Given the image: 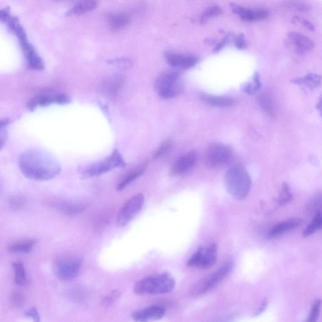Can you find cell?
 <instances>
[{
  "instance_id": "cell-1",
  "label": "cell",
  "mask_w": 322,
  "mask_h": 322,
  "mask_svg": "<svg viewBox=\"0 0 322 322\" xmlns=\"http://www.w3.org/2000/svg\"><path fill=\"white\" fill-rule=\"evenodd\" d=\"M19 166L26 177L37 181L50 180L58 175L61 170L56 162L37 151L22 154L19 159Z\"/></svg>"
},
{
  "instance_id": "cell-2",
  "label": "cell",
  "mask_w": 322,
  "mask_h": 322,
  "mask_svg": "<svg viewBox=\"0 0 322 322\" xmlns=\"http://www.w3.org/2000/svg\"><path fill=\"white\" fill-rule=\"evenodd\" d=\"M175 285L174 277L165 272L139 280L134 286V292L139 296L166 294L170 292Z\"/></svg>"
},
{
  "instance_id": "cell-3",
  "label": "cell",
  "mask_w": 322,
  "mask_h": 322,
  "mask_svg": "<svg viewBox=\"0 0 322 322\" xmlns=\"http://www.w3.org/2000/svg\"><path fill=\"white\" fill-rule=\"evenodd\" d=\"M224 180L228 192L235 199L243 200L248 195L251 180L244 167L240 166L231 167L225 174Z\"/></svg>"
},
{
  "instance_id": "cell-4",
  "label": "cell",
  "mask_w": 322,
  "mask_h": 322,
  "mask_svg": "<svg viewBox=\"0 0 322 322\" xmlns=\"http://www.w3.org/2000/svg\"><path fill=\"white\" fill-rule=\"evenodd\" d=\"M155 88L161 98L176 97L183 92L184 85L181 74L178 71H166L159 74L155 82Z\"/></svg>"
},
{
  "instance_id": "cell-5",
  "label": "cell",
  "mask_w": 322,
  "mask_h": 322,
  "mask_svg": "<svg viewBox=\"0 0 322 322\" xmlns=\"http://www.w3.org/2000/svg\"><path fill=\"white\" fill-rule=\"evenodd\" d=\"M125 166V162L119 151L115 149L111 155L102 161L81 167L79 173L82 178H90L102 175L110 170Z\"/></svg>"
},
{
  "instance_id": "cell-6",
  "label": "cell",
  "mask_w": 322,
  "mask_h": 322,
  "mask_svg": "<svg viewBox=\"0 0 322 322\" xmlns=\"http://www.w3.org/2000/svg\"><path fill=\"white\" fill-rule=\"evenodd\" d=\"M233 268V264L231 262L225 263L218 270L212 272L208 276L198 281L189 290L190 295L194 298L203 295L221 283L228 275L230 273Z\"/></svg>"
},
{
  "instance_id": "cell-7",
  "label": "cell",
  "mask_w": 322,
  "mask_h": 322,
  "mask_svg": "<svg viewBox=\"0 0 322 322\" xmlns=\"http://www.w3.org/2000/svg\"><path fill=\"white\" fill-rule=\"evenodd\" d=\"M82 260L76 255H64L54 261L53 269L56 276L63 281L72 280L79 273Z\"/></svg>"
},
{
  "instance_id": "cell-8",
  "label": "cell",
  "mask_w": 322,
  "mask_h": 322,
  "mask_svg": "<svg viewBox=\"0 0 322 322\" xmlns=\"http://www.w3.org/2000/svg\"><path fill=\"white\" fill-rule=\"evenodd\" d=\"M232 149L224 144H211L206 150L204 160L206 166L210 168H218L224 166L232 158Z\"/></svg>"
},
{
  "instance_id": "cell-9",
  "label": "cell",
  "mask_w": 322,
  "mask_h": 322,
  "mask_svg": "<svg viewBox=\"0 0 322 322\" xmlns=\"http://www.w3.org/2000/svg\"><path fill=\"white\" fill-rule=\"evenodd\" d=\"M144 202L145 198L142 194L135 195L126 200L118 214L117 226L122 227L128 225L141 211Z\"/></svg>"
},
{
  "instance_id": "cell-10",
  "label": "cell",
  "mask_w": 322,
  "mask_h": 322,
  "mask_svg": "<svg viewBox=\"0 0 322 322\" xmlns=\"http://www.w3.org/2000/svg\"><path fill=\"white\" fill-rule=\"evenodd\" d=\"M218 246L216 244L210 245L207 248L200 247L197 251L192 255L187 262V266L206 269L211 268L216 263Z\"/></svg>"
},
{
  "instance_id": "cell-11",
  "label": "cell",
  "mask_w": 322,
  "mask_h": 322,
  "mask_svg": "<svg viewBox=\"0 0 322 322\" xmlns=\"http://www.w3.org/2000/svg\"><path fill=\"white\" fill-rule=\"evenodd\" d=\"M285 42L289 48L299 54L312 51L315 47L314 42L309 37L295 32L288 33Z\"/></svg>"
},
{
  "instance_id": "cell-12",
  "label": "cell",
  "mask_w": 322,
  "mask_h": 322,
  "mask_svg": "<svg viewBox=\"0 0 322 322\" xmlns=\"http://www.w3.org/2000/svg\"><path fill=\"white\" fill-rule=\"evenodd\" d=\"M232 12L238 15L242 20L247 22L263 20L269 16L268 10L266 9H248L235 4H230Z\"/></svg>"
},
{
  "instance_id": "cell-13",
  "label": "cell",
  "mask_w": 322,
  "mask_h": 322,
  "mask_svg": "<svg viewBox=\"0 0 322 322\" xmlns=\"http://www.w3.org/2000/svg\"><path fill=\"white\" fill-rule=\"evenodd\" d=\"M197 153L190 151L178 158L170 170V174L173 176H182L190 170L196 163Z\"/></svg>"
},
{
  "instance_id": "cell-14",
  "label": "cell",
  "mask_w": 322,
  "mask_h": 322,
  "mask_svg": "<svg viewBox=\"0 0 322 322\" xmlns=\"http://www.w3.org/2000/svg\"><path fill=\"white\" fill-rule=\"evenodd\" d=\"M166 310L164 307L154 306L143 308L136 311L132 315V318L136 321L145 322L160 320L164 317Z\"/></svg>"
},
{
  "instance_id": "cell-15",
  "label": "cell",
  "mask_w": 322,
  "mask_h": 322,
  "mask_svg": "<svg viewBox=\"0 0 322 322\" xmlns=\"http://www.w3.org/2000/svg\"><path fill=\"white\" fill-rule=\"evenodd\" d=\"M165 58H166L167 64L172 67L183 69V70L191 68L198 62V59L196 57L172 53V52H166Z\"/></svg>"
},
{
  "instance_id": "cell-16",
  "label": "cell",
  "mask_w": 322,
  "mask_h": 322,
  "mask_svg": "<svg viewBox=\"0 0 322 322\" xmlns=\"http://www.w3.org/2000/svg\"><path fill=\"white\" fill-rule=\"evenodd\" d=\"M20 44L29 67L35 70H42L44 68L42 60L35 52L31 44H30L27 41L20 42Z\"/></svg>"
},
{
  "instance_id": "cell-17",
  "label": "cell",
  "mask_w": 322,
  "mask_h": 322,
  "mask_svg": "<svg viewBox=\"0 0 322 322\" xmlns=\"http://www.w3.org/2000/svg\"><path fill=\"white\" fill-rule=\"evenodd\" d=\"M300 219H290L286 221L280 223L274 226L269 233V237L271 238H277L286 232L294 229L301 224Z\"/></svg>"
},
{
  "instance_id": "cell-18",
  "label": "cell",
  "mask_w": 322,
  "mask_h": 322,
  "mask_svg": "<svg viewBox=\"0 0 322 322\" xmlns=\"http://www.w3.org/2000/svg\"><path fill=\"white\" fill-rule=\"evenodd\" d=\"M201 100L209 105L217 107H230L235 104L232 99L221 96H214L202 93L200 96Z\"/></svg>"
},
{
  "instance_id": "cell-19",
  "label": "cell",
  "mask_w": 322,
  "mask_h": 322,
  "mask_svg": "<svg viewBox=\"0 0 322 322\" xmlns=\"http://www.w3.org/2000/svg\"><path fill=\"white\" fill-rule=\"evenodd\" d=\"M97 4L95 0H81L69 11L67 16L81 15L95 10Z\"/></svg>"
},
{
  "instance_id": "cell-20",
  "label": "cell",
  "mask_w": 322,
  "mask_h": 322,
  "mask_svg": "<svg viewBox=\"0 0 322 322\" xmlns=\"http://www.w3.org/2000/svg\"><path fill=\"white\" fill-rule=\"evenodd\" d=\"M110 28L117 31L124 28L130 22V17L126 13H120L117 15L109 16Z\"/></svg>"
},
{
  "instance_id": "cell-21",
  "label": "cell",
  "mask_w": 322,
  "mask_h": 322,
  "mask_svg": "<svg viewBox=\"0 0 322 322\" xmlns=\"http://www.w3.org/2000/svg\"><path fill=\"white\" fill-rule=\"evenodd\" d=\"M259 101L261 107L263 109L266 114L271 117L274 118L276 116V107L275 103L272 100L271 96L266 93H263L259 97Z\"/></svg>"
},
{
  "instance_id": "cell-22",
  "label": "cell",
  "mask_w": 322,
  "mask_h": 322,
  "mask_svg": "<svg viewBox=\"0 0 322 322\" xmlns=\"http://www.w3.org/2000/svg\"><path fill=\"white\" fill-rule=\"evenodd\" d=\"M123 82L122 76L119 75L113 76L112 78L108 79L104 82L103 90L105 91L107 95L114 96L117 94Z\"/></svg>"
},
{
  "instance_id": "cell-23",
  "label": "cell",
  "mask_w": 322,
  "mask_h": 322,
  "mask_svg": "<svg viewBox=\"0 0 322 322\" xmlns=\"http://www.w3.org/2000/svg\"><path fill=\"white\" fill-rule=\"evenodd\" d=\"M35 244H36V241L34 239L15 242L8 246V250L12 252L28 253L32 251Z\"/></svg>"
},
{
  "instance_id": "cell-24",
  "label": "cell",
  "mask_w": 322,
  "mask_h": 322,
  "mask_svg": "<svg viewBox=\"0 0 322 322\" xmlns=\"http://www.w3.org/2000/svg\"><path fill=\"white\" fill-rule=\"evenodd\" d=\"M322 225V217L321 210H319L315 214L312 222L305 228L303 236L305 238L313 234L318 230H320Z\"/></svg>"
},
{
  "instance_id": "cell-25",
  "label": "cell",
  "mask_w": 322,
  "mask_h": 322,
  "mask_svg": "<svg viewBox=\"0 0 322 322\" xmlns=\"http://www.w3.org/2000/svg\"><path fill=\"white\" fill-rule=\"evenodd\" d=\"M15 271V282L19 286H26L28 283L26 268L21 261L15 262L13 264Z\"/></svg>"
},
{
  "instance_id": "cell-26",
  "label": "cell",
  "mask_w": 322,
  "mask_h": 322,
  "mask_svg": "<svg viewBox=\"0 0 322 322\" xmlns=\"http://www.w3.org/2000/svg\"><path fill=\"white\" fill-rule=\"evenodd\" d=\"M144 173V169L136 170L129 173L117 184V190L118 191L123 190L126 186L133 182L134 181L137 180V178L140 177Z\"/></svg>"
},
{
  "instance_id": "cell-27",
  "label": "cell",
  "mask_w": 322,
  "mask_h": 322,
  "mask_svg": "<svg viewBox=\"0 0 322 322\" xmlns=\"http://www.w3.org/2000/svg\"><path fill=\"white\" fill-rule=\"evenodd\" d=\"M7 24L8 27H10V29L15 33L20 42L27 41L26 32H25L24 29L22 28V27L16 18L11 17Z\"/></svg>"
},
{
  "instance_id": "cell-28",
  "label": "cell",
  "mask_w": 322,
  "mask_h": 322,
  "mask_svg": "<svg viewBox=\"0 0 322 322\" xmlns=\"http://www.w3.org/2000/svg\"><path fill=\"white\" fill-rule=\"evenodd\" d=\"M295 83L304 84L310 88H316L320 84L321 77L315 74H309L304 78L296 79Z\"/></svg>"
},
{
  "instance_id": "cell-29",
  "label": "cell",
  "mask_w": 322,
  "mask_h": 322,
  "mask_svg": "<svg viewBox=\"0 0 322 322\" xmlns=\"http://www.w3.org/2000/svg\"><path fill=\"white\" fill-rule=\"evenodd\" d=\"M293 200V195H291L287 183H283L280 192L278 203L280 206H284L290 203Z\"/></svg>"
},
{
  "instance_id": "cell-30",
  "label": "cell",
  "mask_w": 322,
  "mask_h": 322,
  "mask_svg": "<svg viewBox=\"0 0 322 322\" xmlns=\"http://www.w3.org/2000/svg\"><path fill=\"white\" fill-rule=\"evenodd\" d=\"M222 13V10L219 7L214 6L208 8L205 10V12L201 16L200 19V24L205 25L207 23L209 19L221 15Z\"/></svg>"
},
{
  "instance_id": "cell-31",
  "label": "cell",
  "mask_w": 322,
  "mask_h": 322,
  "mask_svg": "<svg viewBox=\"0 0 322 322\" xmlns=\"http://www.w3.org/2000/svg\"><path fill=\"white\" fill-rule=\"evenodd\" d=\"M321 304V303L320 299H316V300L313 303L309 316H308L306 321L315 322L317 321L319 316H320Z\"/></svg>"
},
{
  "instance_id": "cell-32",
  "label": "cell",
  "mask_w": 322,
  "mask_h": 322,
  "mask_svg": "<svg viewBox=\"0 0 322 322\" xmlns=\"http://www.w3.org/2000/svg\"><path fill=\"white\" fill-rule=\"evenodd\" d=\"M56 206L60 211L67 214L78 213V211L81 210V206L70 203H60L57 204Z\"/></svg>"
},
{
  "instance_id": "cell-33",
  "label": "cell",
  "mask_w": 322,
  "mask_h": 322,
  "mask_svg": "<svg viewBox=\"0 0 322 322\" xmlns=\"http://www.w3.org/2000/svg\"><path fill=\"white\" fill-rule=\"evenodd\" d=\"M287 6L300 12H308L312 9L310 5L305 2L298 1V0H294V1L289 2Z\"/></svg>"
},
{
  "instance_id": "cell-34",
  "label": "cell",
  "mask_w": 322,
  "mask_h": 322,
  "mask_svg": "<svg viewBox=\"0 0 322 322\" xmlns=\"http://www.w3.org/2000/svg\"><path fill=\"white\" fill-rule=\"evenodd\" d=\"M121 295V293L118 290H114L104 296L102 299V304L104 306H111L117 300Z\"/></svg>"
},
{
  "instance_id": "cell-35",
  "label": "cell",
  "mask_w": 322,
  "mask_h": 322,
  "mask_svg": "<svg viewBox=\"0 0 322 322\" xmlns=\"http://www.w3.org/2000/svg\"><path fill=\"white\" fill-rule=\"evenodd\" d=\"M11 302L13 306L16 307H21L23 306L26 298L24 294L20 291H15L11 294Z\"/></svg>"
},
{
  "instance_id": "cell-36",
  "label": "cell",
  "mask_w": 322,
  "mask_h": 322,
  "mask_svg": "<svg viewBox=\"0 0 322 322\" xmlns=\"http://www.w3.org/2000/svg\"><path fill=\"white\" fill-rule=\"evenodd\" d=\"M261 81L260 78V75L257 73L255 74L254 82L253 84H249L246 85L244 88L245 92L248 94H254L257 91L260 89L261 87Z\"/></svg>"
},
{
  "instance_id": "cell-37",
  "label": "cell",
  "mask_w": 322,
  "mask_h": 322,
  "mask_svg": "<svg viewBox=\"0 0 322 322\" xmlns=\"http://www.w3.org/2000/svg\"><path fill=\"white\" fill-rule=\"evenodd\" d=\"M172 142L170 140H167L162 144L160 147L157 150L155 154H154V158H160L162 156L164 155L165 154L168 152L170 148H171Z\"/></svg>"
},
{
  "instance_id": "cell-38",
  "label": "cell",
  "mask_w": 322,
  "mask_h": 322,
  "mask_svg": "<svg viewBox=\"0 0 322 322\" xmlns=\"http://www.w3.org/2000/svg\"><path fill=\"white\" fill-rule=\"evenodd\" d=\"M110 64L119 66L123 69H128L132 67V64L130 60L125 58L109 60Z\"/></svg>"
},
{
  "instance_id": "cell-39",
  "label": "cell",
  "mask_w": 322,
  "mask_h": 322,
  "mask_svg": "<svg viewBox=\"0 0 322 322\" xmlns=\"http://www.w3.org/2000/svg\"><path fill=\"white\" fill-rule=\"evenodd\" d=\"M293 21L294 23L295 24H301L302 26L305 27V28H306L308 30H310V31H314V30H315V26H313V25L310 22L307 20H305V19L297 17V16H295V17H294Z\"/></svg>"
},
{
  "instance_id": "cell-40",
  "label": "cell",
  "mask_w": 322,
  "mask_h": 322,
  "mask_svg": "<svg viewBox=\"0 0 322 322\" xmlns=\"http://www.w3.org/2000/svg\"><path fill=\"white\" fill-rule=\"evenodd\" d=\"M25 315L28 317L31 318L35 321H40V317L39 314H38V311L36 308L32 307L27 310L25 313Z\"/></svg>"
},
{
  "instance_id": "cell-41",
  "label": "cell",
  "mask_w": 322,
  "mask_h": 322,
  "mask_svg": "<svg viewBox=\"0 0 322 322\" xmlns=\"http://www.w3.org/2000/svg\"><path fill=\"white\" fill-rule=\"evenodd\" d=\"M234 42L236 48L239 49H244L246 48L247 46L244 34H240L237 35L234 38Z\"/></svg>"
},
{
  "instance_id": "cell-42",
  "label": "cell",
  "mask_w": 322,
  "mask_h": 322,
  "mask_svg": "<svg viewBox=\"0 0 322 322\" xmlns=\"http://www.w3.org/2000/svg\"><path fill=\"white\" fill-rule=\"evenodd\" d=\"M24 201L22 198L19 197H13L10 200L11 207L14 210H18L23 206Z\"/></svg>"
},
{
  "instance_id": "cell-43",
  "label": "cell",
  "mask_w": 322,
  "mask_h": 322,
  "mask_svg": "<svg viewBox=\"0 0 322 322\" xmlns=\"http://www.w3.org/2000/svg\"><path fill=\"white\" fill-rule=\"evenodd\" d=\"M268 305V298H264L262 302H261L260 307H259L258 309L255 311V316L260 315L261 313H263L264 311L266 309Z\"/></svg>"
},
{
  "instance_id": "cell-44",
  "label": "cell",
  "mask_w": 322,
  "mask_h": 322,
  "mask_svg": "<svg viewBox=\"0 0 322 322\" xmlns=\"http://www.w3.org/2000/svg\"><path fill=\"white\" fill-rule=\"evenodd\" d=\"M230 37V35H227V36L225 37L224 39L220 41V42L216 46V48H214L213 51L218 52L221 50V49L224 48V47L226 46V44L229 42Z\"/></svg>"
},
{
  "instance_id": "cell-45",
  "label": "cell",
  "mask_w": 322,
  "mask_h": 322,
  "mask_svg": "<svg viewBox=\"0 0 322 322\" xmlns=\"http://www.w3.org/2000/svg\"><path fill=\"white\" fill-rule=\"evenodd\" d=\"M11 17L12 16L10 14L9 11L6 9L0 10V20L7 23V22L10 20Z\"/></svg>"
}]
</instances>
